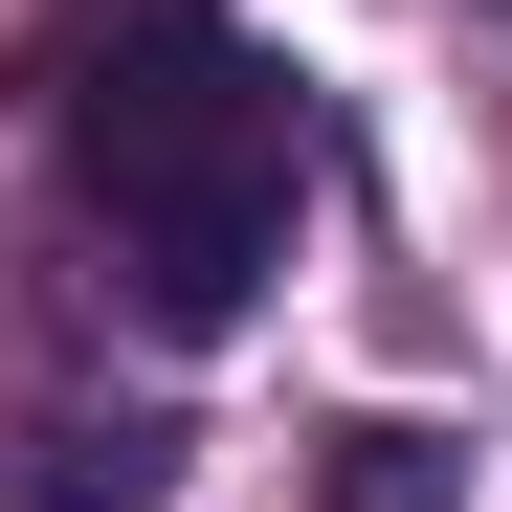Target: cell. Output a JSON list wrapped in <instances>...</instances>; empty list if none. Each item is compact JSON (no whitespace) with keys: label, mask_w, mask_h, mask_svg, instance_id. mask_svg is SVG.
<instances>
[{"label":"cell","mask_w":512,"mask_h":512,"mask_svg":"<svg viewBox=\"0 0 512 512\" xmlns=\"http://www.w3.org/2000/svg\"><path fill=\"white\" fill-rule=\"evenodd\" d=\"M67 90V179H90V245L134 268L156 334H223L245 290L290 268V201H312V112L268 45H223L201 0H67L45 45Z\"/></svg>","instance_id":"1"},{"label":"cell","mask_w":512,"mask_h":512,"mask_svg":"<svg viewBox=\"0 0 512 512\" xmlns=\"http://www.w3.org/2000/svg\"><path fill=\"white\" fill-rule=\"evenodd\" d=\"M179 490V423H0V512H156Z\"/></svg>","instance_id":"2"},{"label":"cell","mask_w":512,"mask_h":512,"mask_svg":"<svg viewBox=\"0 0 512 512\" xmlns=\"http://www.w3.org/2000/svg\"><path fill=\"white\" fill-rule=\"evenodd\" d=\"M446 490H468L446 423H334V512H446Z\"/></svg>","instance_id":"3"}]
</instances>
